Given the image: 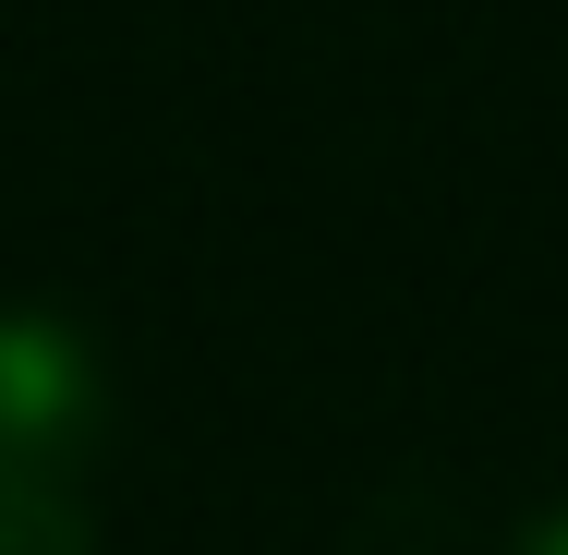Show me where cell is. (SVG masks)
Here are the masks:
<instances>
[{"instance_id":"cell-2","label":"cell","mask_w":568,"mask_h":555,"mask_svg":"<svg viewBox=\"0 0 568 555\" xmlns=\"http://www.w3.org/2000/svg\"><path fill=\"white\" fill-rule=\"evenodd\" d=\"M520 555H568V507H557V520H532V532H520Z\"/></svg>"},{"instance_id":"cell-1","label":"cell","mask_w":568,"mask_h":555,"mask_svg":"<svg viewBox=\"0 0 568 555\" xmlns=\"http://www.w3.org/2000/svg\"><path fill=\"white\" fill-rule=\"evenodd\" d=\"M85 446H98V350L61 315H0V555H98Z\"/></svg>"}]
</instances>
